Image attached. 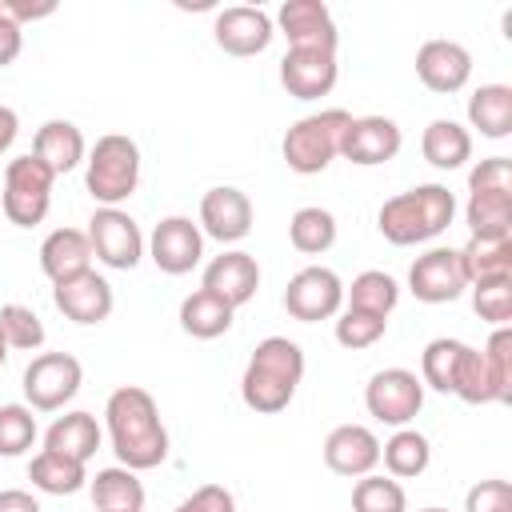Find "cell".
<instances>
[{
	"label": "cell",
	"instance_id": "6da1fadb",
	"mask_svg": "<svg viewBox=\"0 0 512 512\" xmlns=\"http://www.w3.org/2000/svg\"><path fill=\"white\" fill-rule=\"evenodd\" d=\"M104 420H108L112 452L124 468L144 472V468H156L168 460V428H164L160 408L148 388H140V384L116 388L104 404Z\"/></svg>",
	"mask_w": 512,
	"mask_h": 512
},
{
	"label": "cell",
	"instance_id": "7a4b0ae2",
	"mask_svg": "<svg viewBox=\"0 0 512 512\" xmlns=\"http://www.w3.org/2000/svg\"><path fill=\"white\" fill-rule=\"evenodd\" d=\"M300 380H304L300 344L288 340V336H268V340L256 344V352H252V360L240 376V396L252 412L272 416V412H284L292 404Z\"/></svg>",
	"mask_w": 512,
	"mask_h": 512
},
{
	"label": "cell",
	"instance_id": "3957f363",
	"mask_svg": "<svg viewBox=\"0 0 512 512\" xmlns=\"http://www.w3.org/2000/svg\"><path fill=\"white\" fill-rule=\"evenodd\" d=\"M452 216H456V196L444 184H416L380 204L376 228L388 244L408 248V244H424L440 236L452 224Z\"/></svg>",
	"mask_w": 512,
	"mask_h": 512
},
{
	"label": "cell",
	"instance_id": "277c9868",
	"mask_svg": "<svg viewBox=\"0 0 512 512\" xmlns=\"http://www.w3.org/2000/svg\"><path fill=\"white\" fill-rule=\"evenodd\" d=\"M84 164H88L84 168V188L100 208L124 204L140 184V148H136L132 136H120V132L100 136Z\"/></svg>",
	"mask_w": 512,
	"mask_h": 512
},
{
	"label": "cell",
	"instance_id": "5b68a950",
	"mask_svg": "<svg viewBox=\"0 0 512 512\" xmlns=\"http://www.w3.org/2000/svg\"><path fill=\"white\" fill-rule=\"evenodd\" d=\"M348 112L344 108H324V112H312L304 120H296L288 132H284V164L300 176H316L324 172L336 156H340V140H344V128H348Z\"/></svg>",
	"mask_w": 512,
	"mask_h": 512
},
{
	"label": "cell",
	"instance_id": "8992f818",
	"mask_svg": "<svg viewBox=\"0 0 512 512\" xmlns=\"http://www.w3.org/2000/svg\"><path fill=\"white\" fill-rule=\"evenodd\" d=\"M52 180H56V176L48 172V164H40L32 152L8 160V168H4V196H0L4 216H8L16 228H36V224L48 216Z\"/></svg>",
	"mask_w": 512,
	"mask_h": 512
},
{
	"label": "cell",
	"instance_id": "52a82bcc",
	"mask_svg": "<svg viewBox=\"0 0 512 512\" xmlns=\"http://www.w3.org/2000/svg\"><path fill=\"white\" fill-rule=\"evenodd\" d=\"M80 380H84V368H80V360L72 352H40L24 368V380L20 384H24L28 408L56 412V408H64L80 392Z\"/></svg>",
	"mask_w": 512,
	"mask_h": 512
},
{
	"label": "cell",
	"instance_id": "ba28073f",
	"mask_svg": "<svg viewBox=\"0 0 512 512\" xmlns=\"http://www.w3.org/2000/svg\"><path fill=\"white\" fill-rule=\"evenodd\" d=\"M364 408L368 416H376L380 424L404 428L408 420L420 416L424 408V384L416 380V372L408 368H380L368 388H364Z\"/></svg>",
	"mask_w": 512,
	"mask_h": 512
},
{
	"label": "cell",
	"instance_id": "9c48e42d",
	"mask_svg": "<svg viewBox=\"0 0 512 512\" xmlns=\"http://www.w3.org/2000/svg\"><path fill=\"white\" fill-rule=\"evenodd\" d=\"M88 244L92 256L116 272H132L144 256V236L136 228V220L120 208H96L88 220Z\"/></svg>",
	"mask_w": 512,
	"mask_h": 512
},
{
	"label": "cell",
	"instance_id": "30bf717a",
	"mask_svg": "<svg viewBox=\"0 0 512 512\" xmlns=\"http://www.w3.org/2000/svg\"><path fill=\"white\" fill-rule=\"evenodd\" d=\"M468 288V272L460 248H428L408 268V292L420 304H452Z\"/></svg>",
	"mask_w": 512,
	"mask_h": 512
},
{
	"label": "cell",
	"instance_id": "8fae6325",
	"mask_svg": "<svg viewBox=\"0 0 512 512\" xmlns=\"http://www.w3.org/2000/svg\"><path fill=\"white\" fill-rule=\"evenodd\" d=\"M344 304V284L332 268H300L288 288H284V308L292 320H304V324H316V320H332Z\"/></svg>",
	"mask_w": 512,
	"mask_h": 512
},
{
	"label": "cell",
	"instance_id": "7c38bea8",
	"mask_svg": "<svg viewBox=\"0 0 512 512\" xmlns=\"http://www.w3.org/2000/svg\"><path fill=\"white\" fill-rule=\"evenodd\" d=\"M148 256L152 264L164 272V276H184L200 264L204 256V232L200 224H192L188 216H164L156 228H152V240H148Z\"/></svg>",
	"mask_w": 512,
	"mask_h": 512
},
{
	"label": "cell",
	"instance_id": "4fadbf2b",
	"mask_svg": "<svg viewBox=\"0 0 512 512\" xmlns=\"http://www.w3.org/2000/svg\"><path fill=\"white\" fill-rule=\"evenodd\" d=\"M404 136H400V124L388 120V116H352L348 128H344V140H340V156L360 164V168H376V164H388L396 152H400Z\"/></svg>",
	"mask_w": 512,
	"mask_h": 512
},
{
	"label": "cell",
	"instance_id": "5bb4252c",
	"mask_svg": "<svg viewBox=\"0 0 512 512\" xmlns=\"http://www.w3.org/2000/svg\"><path fill=\"white\" fill-rule=\"evenodd\" d=\"M340 64L336 52H320V48H288L280 60V84L288 88V96L296 100H320L336 88Z\"/></svg>",
	"mask_w": 512,
	"mask_h": 512
},
{
	"label": "cell",
	"instance_id": "9a60e30c",
	"mask_svg": "<svg viewBox=\"0 0 512 512\" xmlns=\"http://www.w3.org/2000/svg\"><path fill=\"white\" fill-rule=\"evenodd\" d=\"M280 32L288 36V48H320V52H336V20L328 12L324 0H284L280 12Z\"/></svg>",
	"mask_w": 512,
	"mask_h": 512
},
{
	"label": "cell",
	"instance_id": "2e32d148",
	"mask_svg": "<svg viewBox=\"0 0 512 512\" xmlns=\"http://www.w3.org/2000/svg\"><path fill=\"white\" fill-rule=\"evenodd\" d=\"M52 304L72 320V324H100L112 316V284L100 276V272H80L72 280H60L52 284Z\"/></svg>",
	"mask_w": 512,
	"mask_h": 512
},
{
	"label": "cell",
	"instance_id": "e0dca14e",
	"mask_svg": "<svg viewBox=\"0 0 512 512\" xmlns=\"http://www.w3.org/2000/svg\"><path fill=\"white\" fill-rule=\"evenodd\" d=\"M416 76L428 92H440V96H452L468 84L472 76V56L464 44L456 40H428L420 44L416 52Z\"/></svg>",
	"mask_w": 512,
	"mask_h": 512
},
{
	"label": "cell",
	"instance_id": "ac0fdd59",
	"mask_svg": "<svg viewBox=\"0 0 512 512\" xmlns=\"http://www.w3.org/2000/svg\"><path fill=\"white\" fill-rule=\"evenodd\" d=\"M200 232H208L220 244L244 240L252 232V200L232 184L208 188L200 200Z\"/></svg>",
	"mask_w": 512,
	"mask_h": 512
},
{
	"label": "cell",
	"instance_id": "d6986e66",
	"mask_svg": "<svg viewBox=\"0 0 512 512\" xmlns=\"http://www.w3.org/2000/svg\"><path fill=\"white\" fill-rule=\"evenodd\" d=\"M216 44L228 52V56H260L268 44H272V20L264 8H248V4H232L224 12H216Z\"/></svg>",
	"mask_w": 512,
	"mask_h": 512
},
{
	"label": "cell",
	"instance_id": "ffe728a7",
	"mask_svg": "<svg viewBox=\"0 0 512 512\" xmlns=\"http://www.w3.org/2000/svg\"><path fill=\"white\" fill-rule=\"evenodd\" d=\"M324 464L336 472V476H368L376 464H380V440L372 428L364 424H340L328 432L324 440Z\"/></svg>",
	"mask_w": 512,
	"mask_h": 512
},
{
	"label": "cell",
	"instance_id": "44dd1931",
	"mask_svg": "<svg viewBox=\"0 0 512 512\" xmlns=\"http://www.w3.org/2000/svg\"><path fill=\"white\" fill-rule=\"evenodd\" d=\"M200 288H208V292L220 296L224 304L240 308V304H248V300L256 296V288H260V264H256V256H248V252H220V256L204 268V284H200Z\"/></svg>",
	"mask_w": 512,
	"mask_h": 512
},
{
	"label": "cell",
	"instance_id": "7402d4cb",
	"mask_svg": "<svg viewBox=\"0 0 512 512\" xmlns=\"http://www.w3.org/2000/svg\"><path fill=\"white\" fill-rule=\"evenodd\" d=\"M40 268H44V276H48L52 284L88 272V268H92L88 232H80V228H56V232H48L44 244H40Z\"/></svg>",
	"mask_w": 512,
	"mask_h": 512
},
{
	"label": "cell",
	"instance_id": "603a6c76",
	"mask_svg": "<svg viewBox=\"0 0 512 512\" xmlns=\"http://www.w3.org/2000/svg\"><path fill=\"white\" fill-rule=\"evenodd\" d=\"M32 156L48 164L52 176H64L84 160V136L72 120H44L32 136Z\"/></svg>",
	"mask_w": 512,
	"mask_h": 512
},
{
	"label": "cell",
	"instance_id": "cb8c5ba5",
	"mask_svg": "<svg viewBox=\"0 0 512 512\" xmlns=\"http://www.w3.org/2000/svg\"><path fill=\"white\" fill-rule=\"evenodd\" d=\"M44 448L48 452H60L68 460L88 464L96 456V448H100V424H96V416L92 412H64V416H56L48 424V432H44Z\"/></svg>",
	"mask_w": 512,
	"mask_h": 512
},
{
	"label": "cell",
	"instance_id": "d4e9b609",
	"mask_svg": "<svg viewBox=\"0 0 512 512\" xmlns=\"http://www.w3.org/2000/svg\"><path fill=\"white\" fill-rule=\"evenodd\" d=\"M88 492H92L96 512H140V508H144V484H140L136 472L124 468V464L100 468V472L88 480Z\"/></svg>",
	"mask_w": 512,
	"mask_h": 512
},
{
	"label": "cell",
	"instance_id": "484cf974",
	"mask_svg": "<svg viewBox=\"0 0 512 512\" xmlns=\"http://www.w3.org/2000/svg\"><path fill=\"white\" fill-rule=\"evenodd\" d=\"M468 124L488 140H504L512 132V88L508 84H480L468 96Z\"/></svg>",
	"mask_w": 512,
	"mask_h": 512
},
{
	"label": "cell",
	"instance_id": "4316f807",
	"mask_svg": "<svg viewBox=\"0 0 512 512\" xmlns=\"http://www.w3.org/2000/svg\"><path fill=\"white\" fill-rule=\"evenodd\" d=\"M420 152H424V160H428L432 168L452 172V168H460V164L472 156V132H468L464 124L440 116V120H432V124L424 128Z\"/></svg>",
	"mask_w": 512,
	"mask_h": 512
},
{
	"label": "cell",
	"instance_id": "83f0119b",
	"mask_svg": "<svg viewBox=\"0 0 512 512\" xmlns=\"http://www.w3.org/2000/svg\"><path fill=\"white\" fill-rule=\"evenodd\" d=\"M232 316H236V308L224 304L220 296H212L208 288H196L192 296L180 300V328H184L188 336H196V340H216V336H224V332L232 328Z\"/></svg>",
	"mask_w": 512,
	"mask_h": 512
},
{
	"label": "cell",
	"instance_id": "f1b7e54d",
	"mask_svg": "<svg viewBox=\"0 0 512 512\" xmlns=\"http://www.w3.org/2000/svg\"><path fill=\"white\" fill-rule=\"evenodd\" d=\"M28 480H32V488H40L48 496H72V492H80L88 484V472H84L80 460H68L60 452L44 448V452H36L28 460Z\"/></svg>",
	"mask_w": 512,
	"mask_h": 512
},
{
	"label": "cell",
	"instance_id": "f546056e",
	"mask_svg": "<svg viewBox=\"0 0 512 512\" xmlns=\"http://www.w3.org/2000/svg\"><path fill=\"white\" fill-rule=\"evenodd\" d=\"M468 284L488 276H512V236H468L460 248Z\"/></svg>",
	"mask_w": 512,
	"mask_h": 512
},
{
	"label": "cell",
	"instance_id": "4dcf8cb0",
	"mask_svg": "<svg viewBox=\"0 0 512 512\" xmlns=\"http://www.w3.org/2000/svg\"><path fill=\"white\" fill-rule=\"evenodd\" d=\"M380 460H384V468H388L392 480H408V476H420V472L428 468V460H432V444H428L424 432H416V428H400L388 444H380Z\"/></svg>",
	"mask_w": 512,
	"mask_h": 512
},
{
	"label": "cell",
	"instance_id": "1f68e13d",
	"mask_svg": "<svg viewBox=\"0 0 512 512\" xmlns=\"http://www.w3.org/2000/svg\"><path fill=\"white\" fill-rule=\"evenodd\" d=\"M464 220L472 236H512V192H468Z\"/></svg>",
	"mask_w": 512,
	"mask_h": 512
},
{
	"label": "cell",
	"instance_id": "d6a6232c",
	"mask_svg": "<svg viewBox=\"0 0 512 512\" xmlns=\"http://www.w3.org/2000/svg\"><path fill=\"white\" fill-rule=\"evenodd\" d=\"M288 240H292L296 252L320 256V252H328L336 244V216L328 208H320V204H308L288 220Z\"/></svg>",
	"mask_w": 512,
	"mask_h": 512
},
{
	"label": "cell",
	"instance_id": "836d02e7",
	"mask_svg": "<svg viewBox=\"0 0 512 512\" xmlns=\"http://www.w3.org/2000/svg\"><path fill=\"white\" fill-rule=\"evenodd\" d=\"M344 300H348V308H356V312H372V316H384V320H388V312H392L396 300H400V284H396L388 272L368 268V272H360V276L352 280V288H344Z\"/></svg>",
	"mask_w": 512,
	"mask_h": 512
},
{
	"label": "cell",
	"instance_id": "e575fe53",
	"mask_svg": "<svg viewBox=\"0 0 512 512\" xmlns=\"http://www.w3.org/2000/svg\"><path fill=\"white\" fill-rule=\"evenodd\" d=\"M452 396H460L464 404H496V384L488 376V364H484L480 348L464 344L460 364H456V380H452Z\"/></svg>",
	"mask_w": 512,
	"mask_h": 512
},
{
	"label": "cell",
	"instance_id": "d590c367",
	"mask_svg": "<svg viewBox=\"0 0 512 512\" xmlns=\"http://www.w3.org/2000/svg\"><path fill=\"white\" fill-rule=\"evenodd\" d=\"M408 496L392 476H360L352 484V512H404Z\"/></svg>",
	"mask_w": 512,
	"mask_h": 512
},
{
	"label": "cell",
	"instance_id": "8d00e7d4",
	"mask_svg": "<svg viewBox=\"0 0 512 512\" xmlns=\"http://www.w3.org/2000/svg\"><path fill=\"white\" fill-rule=\"evenodd\" d=\"M460 352H464V340H432L420 356V384L436 388V392H452V380H456V364H460Z\"/></svg>",
	"mask_w": 512,
	"mask_h": 512
},
{
	"label": "cell",
	"instance_id": "74e56055",
	"mask_svg": "<svg viewBox=\"0 0 512 512\" xmlns=\"http://www.w3.org/2000/svg\"><path fill=\"white\" fill-rule=\"evenodd\" d=\"M472 308L488 324H508L512 320V276H488L472 280Z\"/></svg>",
	"mask_w": 512,
	"mask_h": 512
},
{
	"label": "cell",
	"instance_id": "f35d334b",
	"mask_svg": "<svg viewBox=\"0 0 512 512\" xmlns=\"http://www.w3.org/2000/svg\"><path fill=\"white\" fill-rule=\"evenodd\" d=\"M36 444V416L28 404H0V456H24Z\"/></svg>",
	"mask_w": 512,
	"mask_h": 512
},
{
	"label": "cell",
	"instance_id": "ab89813d",
	"mask_svg": "<svg viewBox=\"0 0 512 512\" xmlns=\"http://www.w3.org/2000/svg\"><path fill=\"white\" fill-rule=\"evenodd\" d=\"M0 332H4V344L8 348L36 352L44 344V324H40V316L28 304H4L0 308Z\"/></svg>",
	"mask_w": 512,
	"mask_h": 512
},
{
	"label": "cell",
	"instance_id": "60d3db41",
	"mask_svg": "<svg viewBox=\"0 0 512 512\" xmlns=\"http://www.w3.org/2000/svg\"><path fill=\"white\" fill-rule=\"evenodd\" d=\"M480 356H484L488 376L496 384V404H508L512 400V332H508V324H500L488 336V344H484Z\"/></svg>",
	"mask_w": 512,
	"mask_h": 512
},
{
	"label": "cell",
	"instance_id": "b9f144b4",
	"mask_svg": "<svg viewBox=\"0 0 512 512\" xmlns=\"http://www.w3.org/2000/svg\"><path fill=\"white\" fill-rule=\"evenodd\" d=\"M388 320L384 316H372V312H356V308H344L340 320H336V344L360 352V348H372L380 336H384Z\"/></svg>",
	"mask_w": 512,
	"mask_h": 512
},
{
	"label": "cell",
	"instance_id": "7bdbcfd3",
	"mask_svg": "<svg viewBox=\"0 0 512 512\" xmlns=\"http://www.w3.org/2000/svg\"><path fill=\"white\" fill-rule=\"evenodd\" d=\"M464 512H512V484L508 480H480L464 496Z\"/></svg>",
	"mask_w": 512,
	"mask_h": 512
},
{
	"label": "cell",
	"instance_id": "ee69618b",
	"mask_svg": "<svg viewBox=\"0 0 512 512\" xmlns=\"http://www.w3.org/2000/svg\"><path fill=\"white\" fill-rule=\"evenodd\" d=\"M468 192H512V164L508 156H488L468 172Z\"/></svg>",
	"mask_w": 512,
	"mask_h": 512
},
{
	"label": "cell",
	"instance_id": "f6af8a7d",
	"mask_svg": "<svg viewBox=\"0 0 512 512\" xmlns=\"http://www.w3.org/2000/svg\"><path fill=\"white\" fill-rule=\"evenodd\" d=\"M176 512H236V500L224 484H200L188 500L176 504Z\"/></svg>",
	"mask_w": 512,
	"mask_h": 512
},
{
	"label": "cell",
	"instance_id": "bcb514c9",
	"mask_svg": "<svg viewBox=\"0 0 512 512\" xmlns=\"http://www.w3.org/2000/svg\"><path fill=\"white\" fill-rule=\"evenodd\" d=\"M56 12V0H0V20L12 28H24L32 20H44Z\"/></svg>",
	"mask_w": 512,
	"mask_h": 512
},
{
	"label": "cell",
	"instance_id": "7dc6e473",
	"mask_svg": "<svg viewBox=\"0 0 512 512\" xmlns=\"http://www.w3.org/2000/svg\"><path fill=\"white\" fill-rule=\"evenodd\" d=\"M24 48V28H12L0 20V68H8Z\"/></svg>",
	"mask_w": 512,
	"mask_h": 512
},
{
	"label": "cell",
	"instance_id": "c3c4849f",
	"mask_svg": "<svg viewBox=\"0 0 512 512\" xmlns=\"http://www.w3.org/2000/svg\"><path fill=\"white\" fill-rule=\"evenodd\" d=\"M0 512H40V500L24 488H4L0 492Z\"/></svg>",
	"mask_w": 512,
	"mask_h": 512
},
{
	"label": "cell",
	"instance_id": "681fc988",
	"mask_svg": "<svg viewBox=\"0 0 512 512\" xmlns=\"http://www.w3.org/2000/svg\"><path fill=\"white\" fill-rule=\"evenodd\" d=\"M16 132H20V120H16V112H12L8 104H0V156L12 148Z\"/></svg>",
	"mask_w": 512,
	"mask_h": 512
},
{
	"label": "cell",
	"instance_id": "f907efd6",
	"mask_svg": "<svg viewBox=\"0 0 512 512\" xmlns=\"http://www.w3.org/2000/svg\"><path fill=\"white\" fill-rule=\"evenodd\" d=\"M4 360H8V344H4V332H0V368H4Z\"/></svg>",
	"mask_w": 512,
	"mask_h": 512
},
{
	"label": "cell",
	"instance_id": "816d5d0a",
	"mask_svg": "<svg viewBox=\"0 0 512 512\" xmlns=\"http://www.w3.org/2000/svg\"><path fill=\"white\" fill-rule=\"evenodd\" d=\"M420 512H448V508H420Z\"/></svg>",
	"mask_w": 512,
	"mask_h": 512
}]
</instances>
